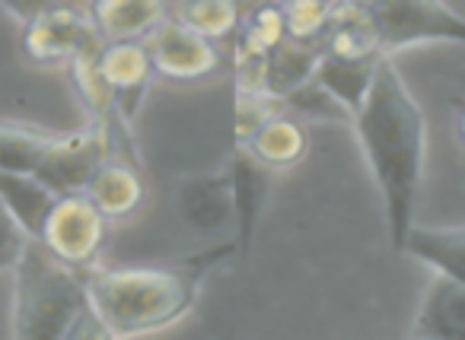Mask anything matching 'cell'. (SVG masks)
<instances>
[{"label":"cell","mask_w":465,"mask_h":340,"mask_svg":"<svg viewBox=\"0 0 465 340\" xmlns=\"http://www.w3.org/2000/svg\"><path fill=\"white\" fill-rule=\"evenodd\" d=\"M287 42L284 7H249L240 10V29L232 35V48L246 54H268Z\"/></svg>","instance_id":"20"},{"label":"cell","mask_w":465,"mask_h":340,"mask_svg":"<svg viewBox=\"0 0 465 340\" xmlns=\"http://www.w3.org/2000/svg\"><path fill=\"white\" fill-rule=\"evenodd\" d=\"M401 255L427 264L437 277L465 287V226H418L401 242Z\"/></svg>","instance_id":"14"},{"label":"cell","mask_w":465,"mask_h":340,"mask_svg":"<svg viewBox=\"0 0 465 340\" xmlns=\"http://www.w3.org/2000/svg\"><path fill=\"white\" fill-rule=\"evenodd\" d=\"M281 102H284V112H293V115H300V118H310V121H351L354 124V118L348 115V109H341V105H338L316 80H310V83H303L300 90H293L291 96H284Z\"/></svg>","instance_id":"23"},{"label":"cell","mask_w":465,"mask_h":340,"mask_svg":"<svg viewBox=\"0 0 465 340\" xmlns=\"http://www.w3.org/2000/svg\"><path fill=\"white\" fill-rule=\"evenodd\" d=\"M232 179V226H236V251H249L252 232L259 226L262 204L272 188V172L252 160L242 147L232 150V160L226 162Z\"/></svg>","instance_id":"12"},{"label":"cell","mask_w":465,"mask_h":340,"mask_svg":"<svg viewBox=\"0 0 465 340\" xmlns=\"http://www.w3.org/2000/svg\"><path fill=\"white\" fill-rule=\"evenodd\" d=\"M143 45H147V52H150L156 77L192 83V80L213 77V73L223 67L220 48L213 45V42L201 39V35L192 33L188 26H182L173 16H169Z\"/></svg>","instance_id":"8"},{"label":"cell","mask_w":465,"mask_h":340,"mask_svg":"<svg viewBox=\"0 0 465 340\" xmlns=\"http://www.w3.org/2000/svg\"><path fill=\"white\" fill-rule=\"evenodd\" d=\"M351 128L380 191L389 242L401 251L405 236L414 229V210L424 181L427 121L392 58L380 61L370 99L354 115Z\"/></svg>","instance_id":"1"},{"label":"cell","mask_w":465,"mask_h":340,"mask_svg":"<svg viewBox=\"0 0 465 340\" xmlns=\"http://www.w3.org/2000/svg\"><path fill=\"white\" fill-rule=\"evenodd\" d=\"M459 131H462V141H465V109H462V121H459Z\"/></svg>","instance_id":"27"},{"label":"cell","mask_w":465,"mask_h":340,"mask_svg":"<svg viewBox=\"0 0 465 340\" xmlns=\"http://www.w3.org/2000/svg\"><path fill=\"white\" fill-rule=\"evenodd\" d=\"M90 20L103 45L147 42L169 20V7L156 0H103L90 7Z\"/></svg>","instance_id":"11"},{"label":"cell","mask_w":465,"mask_h":340,"mask_svg":"<svg viewBox=\"0 0 465 340\" xmlns=\"http://www.w3.org/2000/svg\"><path fill=\"white\" fill-rule=\"evenodd\" d=\"M86 302L84 274L29 238L14 267V340H64Z\"/></svg>","instance_id":"4"},{"label":"cell","mask_w":465,"mask_h":340,"mask_svg":"<svg viewBox=\"0 0 465 340\" xmlns=\"http://www.w3.org/2000/svg\"><path fill=\"white\" fill-rule=\"evenodd\" d=\"M26 242L29 238L23 236V229L10 219V213L4 210V204H0V274H4V270L14 274V267H16V261H20Z\"/></svg>","instance_id":"25"},{"label":"cell","mask_w":465,"mask_h":340,"mask_svg":"<svg viewBox=\"0 0 465 340\" xmlns=\"http://www.w3.org/2000/svg\"><path fill=\"white\" fill-rule=\"evenodd\" d=\"M380 61L382 58H335V54H322L312 80L354 118L370 99Z\"/></svg>","instance_id":"17"},{"label":"cell","mask_w":465,"mask_h":340,"mask_svg":"<svg viewBox=\"0 0 465 340\" xmlns=\"http://www.w3.org/2000/svg\"><path fill=\"white\" fill-rule=\"evenodd\" d=\"M99 71L109 86L112 99H115L118 115L128 124L141 115L143 99H147L150 86L156 80L153 61L143 42H131V45H103L99 54Z\"/></svg>","instance_id":"9"},{"label":"cell","mask_w":465,"mask_h":340,"mask_svg":"<svg viewBox=\"0 0 465 340\" xmlns=\"http://www.w3.org/2000/svg\"><path fill=\"white\" fill-rule=\"evenodd\" d=\"M84 194L99 207L105 219H124L141 210L143 198H147V181H143L137 162L112 156L99 166V172L93 175Z\"/></svg>","instance_id":"13"},{"label":"cell","mask_w":465,"mask_h":340,"mask_svg":"<svg viewBox=\"0 0 465 340\" xmlns=\"http://www.w3.org/2000/svg\"><path fill=\"white\" fill-rule=\"evenodd\" d=\"M236 147L246 150L268 172H278V169H293L306 160V153H310V134H306L300 118L284 112L274 121H268L262 131H255L246 143H236Z\"/></svg>","instance_id":"18"},{"label":"cell","mask_w":465,"mask_h":340,"mask_svg":"<svg viewBox=\"0 0 465 340\" xmlns=\"http://www.w3.org/2000/svg\"><path fill=\"white\" fill-rule=\"evenodd\" d=\"M109 238V219L99 213L86 194H67L54 204L39 242L77 274L99 267V257Z\"/></svg>","instance_id":"6"},{"label":"cell","mask_w":465,"mask_h":340,"mask_svg":"<svg viewBox=\"0 0 465 340\" xmlns=\"http://www.w3.org/2000/svg\"><path fill=\"white\" fill-rule=\"evenodd\" d=\"M331 16H335V4H287L284 7L287 42L322 48L325 35L331 29Z\"/></svg>","instance_id":"22"},{"label":"cell","mask_w":465,"mask_h":340,"mask_svg":"<svg viewBox=\"0 0 465 340\" xmlns=\"http://www.w3.org/2000/svg\"><path fill=\"white\" fill-rule=\"evenodd\" d=\"M175 210L182 223L198 232H213L232 226V179L230 169L185 179L175 191Z\"/></svg>","instance_id":"10"},{"label":"cell","mask_w":465,"mask_h":340,"mask_svg":"<svg viewBox=\"0 0 465 340\" xmlns=\"http://www.w3.org/2000/svg\"><path fill=\"white\" fill-rule=\"evenodd\" d=\"M236 255V242L160 267H93L84 274L86 293L105 325L122 337H141L175 325L198 302L201 283L223 257Z\"/></svg>","instance_id":"2"},{"label":"cell","mask_w":465,"mask_h":340,"mask_svg":"<svg viewBox=\"0 0 465 340\" xmlns=\"http://www.w3.org/2000/svg\"><path fill=\"white\" fill-rule=\"evenodd\" d=\"M103 45L90 10L35 7L23 23V52L35 64H74L84 52Z\"/></svg>","instance_id":"7"},{"label":"cell","mask_w":465,"mask_h":340,"mask_svg":"<svg viewBox=\"0 0 465 340\" xmlns=\"http://www.w3.org/2000/svg\"><path fill=\"white\" fill-rule=\"evenodd\" d=\"M411 340H418V337H411Z\"/></svg>","instance_id":"28"},{"label":"cell","mask_w":465,"mask_h":340,"mask_svg":"<svg viewBox=\"0 0 465 340\" xmlns=\"http://www.w3.org/2000/svg\"><path fill=\"white\" fill-rule=\"evenodd\" d=\"M58 200L61 194H54L45 181L33 179V175L0 172V204L10 213V219L23 229V236L33 238V242L42 238L45 223Z\"/></svg>","instance_id":"16"},{"label":"cell","mask_w":465,"mask_h":340,"mask_svg":"<svg viewBox=\"0 0 465 340\" xmlns=\"http://www.w3.org/2000/svg\"><path fill=\"white\" fill-rule=\"evenodd\" d=\"M319 58H322V48L297 45V42H284L281 48H274V52L268 54L265 92L274 99L291 96L293 90H300V86L312 80Z\"/></svg>","instance_id":"19"},{"label":"cell","mask_w":465,"mask_h":340,"mask_svg":"<svg viewBox=\"0 0 465 340\" xmlns=\"http://www.w3.org/2000/svg\"><path fill=\"white\" fill-rule=\"evenodd\" d=\"M370 26L380 42L382 58L418 42H456L465 45V16L446 4H420V0H386L367 4Z\"/></svg>","instance_id":"5"},{"label":"cell","mask_w":465,"mask_h":340,"mask_svg":"<svg viewBox=\"0 0 465 340\" xmlns=\"http://www.w3.org/2000/svg\"><path fill=\"white\" fill-rule=\"evenodd\" d=\"M105 160H112V141L93 124L74 134H45L0 121V172L33 175L61 198L84 194Z\"/></svg>","instance_id":"3"},{"label":"cell","mask_w":465,"mask_h":340,"mask_svg":"<svg viewBox=\"0 0 465 340\" xmlns=\"http://www.w3.org/2000/svg\"><path fill=\"white\" fill-rule=\"evenodd\" d=\"M418 340H465V287L433 277L411 325Z\"/></svg>","instance_id":"15"},{"label":"cell","mask_w":465,"mask_h":340,"mask_svg":"<svg viewBox=\"0 0 465 340\" xmlns=\"http://www.w3.org/2000/svg\"><path fill=\"white\" fill-rule=\"evenodd\" d=\"M278 115H284V102L268 96V92H259V96H236V143H246L255 131H262Z\"/></svg>","instance_id":"24"},{"label":"cell","mask_w":465,"mask_h":340,"mask_svg":"<svg viewBox=\"0 0 465 340\" xmlns=\"http://www.w3.org/2000/svg\"><path fill=\"white\" fill-rule=\"evenodd\" d=\"M169 16L179 20L182 26H188L192 33H198L207 42H223L232 39L240 29V7L226 4V0H201V4H175L169 7Z\"/></svg>","instance_id":"21"},{"label":"cell","mask_w":465,"mask_h":340,"mask_svg":"<svg viewBox=\"0 0 465 340\" xmlns=\"http://www.w3.org/2000/svg\"><path fill=\"white\" fill-rule=\"evenodd\" d=\"M64 340H118V334L105 325V318L96 312V306L86 302L84 312H80L77 321L71 325V331L64 334Z\"/></svg>","instance_id":"26"}]
</instances>
